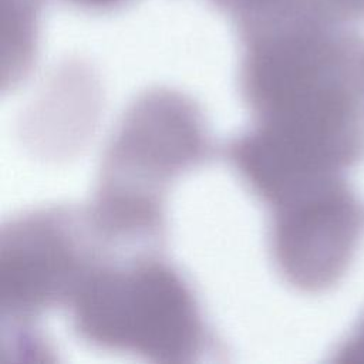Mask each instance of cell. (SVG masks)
I'll return each instance as SVG.
<instances>
[{"mask_svg": "<svg viewBox=\"0 0 364 364\" xmlns=\"http://www.w3.org/2000/svg\"><path fill=\"white\" fill-rule=\"evenodd\" d=\"M104 240L87 212L48 208L26 213L3 228L0 245L1 317L13 330L30 327L44 311L68 306Z\"/></svg>", "mask_w": 364, "mask_h": 364, "instance_id": "obj_4", "label": "cell"}, {"mask_svg": "<svg viewBox=\"0 0 364 364\" xmlns=\"http://www.w3.org/2000/svg\"><path fill=\"white\" fill-rule=\"evenodd\" d=\"M78 3H84V4H92V6H101V4H109V3H115L118 0H74Z\"/></svg>", "mask_w": 364, "mask_h": 364, "instance_id": "obj_6", "label": "cell"}, {"mask_svg": "<svg viewBox=\"0 0 364 364\" xmlns=\"http://www.w3.org/2000/svg\"><path fill=\"white\" fill-rule=\"evenodd\" d=\"M270 208V252L279 274L304 291L323 290L347 269L361 213L338 176L301 188Z\"/></svg>", "mask_w": 364, "mask_h": 364, "instance_id": "obj_5", "label": "cell"}, {"mask_svg": "<svg viewBox=\"0 0 364 364\" xmlns=\"http://www.w3.org/2000/svg\"><path fill=\"white\" fill-rule=\"evenodd\" d=\"M253 124L233 139L259 175L299 181L338 175L363 149L361 91L334 50L289 27H253L240 70Z\"/></svg>", "mask_w": 364, "mask_h": 364, "instance_id": "obj_1", "label": "cell"}, {"mask_svg": "<svg viewBox=\"0 0 364 364\" xmlns=\"http://www.w3.org/2000/svg\"><path fill=\"white\" fill-rule=\"evenodd\" d=\"M210 144L198 107L156 90L122 115L101 161L88 219L107 242L161 236L168 188L209 158Z\"/></svg>", "mask_w": 364, "mask_h": 364, "instance_id": "obj_2", "label": "cell"}, {"mask_svg": "<svg viewBox=\"0 0 364 364\" xmlns=\"http://www.w3.org/2000/svg\"><path fill=\"white\" fill-rule=\"evenodd\" d=\"M67 309L84 341L159 363H191L203 353L208 330L179 272L155 255L128 262L101 259Z\"/></svg>", "mask_w": 364, "mask_h": 364, "instance_id": "obj_3", "label": "cell"}]
</instances>
